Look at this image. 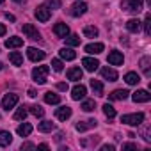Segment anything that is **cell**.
<instances>
[{
  "mask_svg": "<svg viewBox=\"0 0 151 151\" xmlns=\"http://www.w3.org/2000/svg\"><path fill=\"white\" fill-rule=\"evenodd\" d=\"M48 71H50V68L48 66H37V68H34L32 69V78H34V82L36 84H45L46 82V77H48Z\"/></svg>",
  "mask_w": 151,
  "mask_h": 151,
  "instance_id": "cell-1",
  "label": "cell"
},
{
  "mask_svg": "<svg viewBox=\"0 0 151 151\" xmlns=\"http://www.w3.org/2000/svg\"><path fill=\"white\" fill-rule=\"evenodd\" d=\"M121 123L124 124H130V126H140L144 123V114L142 112H137V114H124L121 117Z\"/></svg>",
  "mask_w": 151,
  "mask_h": 151,
  "instance_id": "cell-2",
  "label": "cell"
},
{
  "mask_svg": "<svg viewBox=\"0 0 151 151\" xmlns=\"http://www.w3.org/2000/svg\"><path fill=\"white\" fill-rule=\"evenodd\" d=\"M142 0H123L121 2V7L124 9V11H128V13H135V14H139L140 11H142Z\"/></svg>",
  "mask_w": 151,
  "mask_h": 151,
  "instance_id": "cell-3",
  "label": "cell"
},
{
  "mask_svg": "<svg viewBox=\"0 0 151 151\" xmlns=\"http://www.w3.org/2000/svg\"><path fill=\"white\" fill-rule=\"evenodd\" d=\"M18 94H14V93H9V94H6L4 98H2V109L4 110H11V109H14L16 107V103H18Z\"/></svg>",
  "mask_w": 151,
  "mask_h": 151,
  "instance_id": "cell-4",
  "label": "cell"
},
{
  "mask_svg": "<svg viewBox=\"0 0 151 151\" xmlns=\"http://www.w3.org/2000/svg\"><path fill=\"white\" fill-rule=\"evenodd\" d=\"M23 34H25L29 39H32V41H39V39H41V34H39L37 29H36L34 25H30V23H25V25H23Z\"/></svg>",
  "mask_w": 151,
  "mask_h": 151,
  "instance_id": "cell-5",
  "label": "cell"
},
{
  "mask_svg": "<svg viewBox=\"0 0 151 151\" xmlns=\"http://www.w3.org/2000/svg\"><path fill=\"white\" fill-rule=\"evenodd\" d=\"M132 100H133L135 103H147V101L151 100V94H149L146 89H139V91H135V93L132 94Z\"/></svg>",
  "mask_w": 151,
  "mask_h": 151,
  "instance_id": "cell-6",
  "label": "cell"
},
{
  "mask_svg": "<svg viewBox=\"0 0 151 151\" xmlns=\"http://www.w3.org/2000/svg\"><path fill=\"white\" fill-rule=\"evenodd\" d=\"M34 14H36V18H37L39 22H43V23H45V22H48V20H50V16H52V9H48L46 6H39V7L36 9V13H34Z\"/></svg>",
  "mask_w": 151,
  "mask_h": 151,
  "instance_id": "cell-7",
  "label": "cell"
},
{
  "mask_svg": "<svg viewBox=\"0 0 151 151\" xmlns=\"http://www.w3.org/2000/svg\"><path fill=\"white\" fill-rule=\"evenodd\" d=\"M86 94H87V89H86V86H82V84L75 86V87L71 89V98H73V100H77V101L84 100V98H86Z\"/></svg>",
  "mask_w": 151,
  "mask_h": 151,
  "instance_id": "cell-8",
  "label": "cell"
},
{
  "mask_svg": "<svg viewBox=\"0 0 151 151\" xmlns=\"http://www.w3.org/2000/svg\"><path fill=\"white\" fill-rule=\"evenodd\" d=\"M27 55H29V59H30V60L37 62V60H43L46 53H45L43 50H39V48H34V46H30V48H27Z\"/></svg>",
  "mask_w": 151,
  "mask_h": 151,
  "instance_id": "cell-9",
  "label": "cell"
},
{
  "mask_svg": "<svg viewBox=\"0 0 151 151\" xmlns=\"http://www.w3.org/2000/svg\"><path fill=\"white\" fill-rule=\"evenodd\" d=\"M86 11H87V4L86 2H75L73 6H71V14L73 16H82V14H86Z\"/></svg>",
  "mask_w": 151,
  "mask_h": 151,
  "instance_id": "cell-10",
  "label": "cell"
},
{
  "mask_svg": "<svg viewBox=\"0 0 151 151\" xmlns=\"http://www.w3.org/2000/svg\"><path fill=\"white\" fill-rule=\"evenodd\" d=\"M123 60H124V57H123V53H121V52L112 50V52L109 53V62H110L112 66H121V64H123Z\"/></svg>",
  "mask_w": 151,
  "mask_h": 151,
  "instance_id": "cell-11",
  "label": "cell"
},
{
  "mask_svg": "<svg viewBox=\"0 0 151 151\" xmlns=\"http://www.w3.org/2000/svg\"><path fill=\"white\" fill-rule=\"evenodd\" d=\"M96 124H98L96 119H87V121H78L75 128H77L78 132H86V130H89V128H96Z\"/></svg>",
  "mask_w": 151,
  "mask_h": 151,
  "instance_id": "cell-12",
  "label": "cell"
},
{
  "mask_svg": "<svg viewBox=\"0 0 151 151\" xmlns=\"http://www.w3.org/2000/svg\"><path fill=\"white\" fill-rule=\"evenodd\" d=\"M53 34H55L57 37H66V36H69V27L60 22V23H57V25L53 27Z\"/></svg>",
  "mask_w": 151,
  "mask_h": 151,
  "instance_id": "cell-13",
  "label": "cell"
},
{
  "mask_svg": "<svg viewBox=\"0 0 151 151\" xmlns=\"http://www.w3.org/2000/svg\"><path fill=\"white\" fill-rule=\"evenodd\" d=\"M101 77L109 82H116L117 80V71L112 68H101Z\"/></svg>",
  "mask_w": 151,
  "mask_h": 151,
  "instance_id": "cell-14",
  "label": "cell"
},
{
  "mask_svg": "<svg viewBox=\"0 0 151 151\" xmlns=\"http://www.w3.org/2000/svg\"><path fill=\"white\" fill-rule=\"evenodd\" d=\"M82 64H84V68H86L87 71H96L98 66H100V62H98L96 59H93V57H84V59H82Z\"/></svg>",
  "mask_w": 151,
  "mask_h": 151,
  "instance_id": "cell-15",
  "label": "cell"
},
{
  "mask_svg": "<svg viewBox=\"0 0 151 151\" xmlns=\"http://www.w3.org/2000/svg\"><path fill=\"white\" fill-rule=\"evenodd\" d=\"M55 117H57L59 121H66V119H69V117H71V109H69L68 105H64V107L57 109V112H55Z\"/></svg>",
  "mask_w": 151,
  "mask_h": 151,
  "instance_id": "cell-16",
  "label": "cell"
},
{
  "mask_svg": "<svg viewBox=\"0 0 151 151\" xmlns=\"http://www.w3.org/2000/svg\"><path fill=\"white\" fill-rule=\"evenodd\" d=\"M82 69L80 68H71V69H68V80H73V82H78V80H82Z\"/></svg>",
  "mask_w": 151,
  "mask_h": 151,
  "instance_id": "cell-17",
  "label": "cell"
},
{
  "mask_svg": "<svg viewBox=\"0 0 151 151\" xmlns=\"http://www.w3.org/2000/svg\"><path fill=\"white\" fill-rule=\"evenodd\" d=\"M103 48H105V46H103L101 43H91V45H87L84 50H86L87 53H91V55H98V53L103 52Z\"/></svg>",
  "mask_w": 151,
  "mask_h": 151,
  "instance_id": "cell-18",
  "label": "cell"
},
{
  "mask_svg": "<svg viewBox=\"0 0 151 151\" xmlns=\"http://www.w3.org/2000/svg\"><path fill=\"white\" fill-rule=\"evenodd\" d=\"M130 96V93L126 89H116L109 94V100H126Z\"/></svg>",
  "mask_w": 151,
  "mask_h": 151,
  "instance_id": "cell-19",
  "label": "cell"
},
{
  "mask_svg": "<svg viewBox=\"0 0 151 151\" xmlns=\"http://www.w3.org/2000/svg\"><path fill=\"white\" fill-rule=\"evenodd\" d=\"M13 142V135L6 130H0V147H6Z\"/></svg>",
  "mask_w": 151,
  "mask_h": 151,
  "instance_id": "cell-20",
  "label": "cell"
},
{
  "mask_svg": "<svg viewBox=\"0 0 151 151\" xmlns=\"http://www.w3.org/2000/svg\"><path fill=\"white\" fill-rule=\"evenodd\" d=\"M151 59L149 57H142L140 59V69H142V73L146 75V77H151Z\"/></svg>",
  "mask_w": 151,
  "mask_h": 151,
  "instance_id": "cell-21",
  "label": "cell"
},
{
  "mask_svg": "<svg viewBox=\"0 0 151 151\" xmlns=\"http://www.w3.org/2000/svg\"><path fill=\"white\" fill-rule=\"evenodd\" d=\"M124 82H126L128 86H137V84L140 82V77H139L137 73L130 71V73H126V75H124Z\"/></svg>",
  "mask_w": 151,
  "mask_h": 151,
  "instance_id": "cell-22",
  "label": "cell"
},
{
  "mask_svg": "<svg viewBox=\"0 0 151 151\" xmlns=\"http://www.w3.org/2000/svg\"><path fill=\"white\" fill-rule=\"evenodd\" d=\"M22 45H23V39L18 37V36H13V37H9V39H6V46H7V48H20Z\"/></svg>",
  "mask_w": 151,
  "mask_h": 151,
  "instance_id": "cell-23",
  "label": "cell"
},
{
  "mask_svg": "<svg viewBox=\"0 0 151 151\" xmlns=\"http://www.w3.org/2000/svg\"><path fill=\"white\" fill-rule=\"evenodd\" d=\"M16 132H18V135H20V137H29V135L32 133V124H30V123H23V124H20V126H18V130H16Z\"/></svg>",
  "mask_w": 151,
  "mask_h": 151,
  "instance_id": "cell-24",
  "label": "cell"
},
{
  "mask_svg": "<svg viewBox=\"0 0 151 151\" xmlns=\"http://www.w3.org/2000/svg\"><path fill=\"white\" fill-rule=\"evenodd\" d=\"M45 101H46L48 105H57V103L60 101V96L55 94V93H52V91H48V93H45Z\"/></svg>",
  "mask_w": 151,
  "mask_h": 151,
  "instance_id": "cell-25",
  "label": "cell"
},
{
  "mask_svg": "<svg viewBox=\"0 0 151 151\" xmlns=\"http://www.w3.org/2000/svg\"><path fill=\"white\" fill-rule=\"evenodd\" d=\"M126 29H128L130 32L137 34V32L140 30V22H139V20H135V18H132V20H128V22H126Z\"/></svg>",
  "mask_w": 151,
  "mask_h": 151,
  "instance_id": "cell-26",
  "label": "cell"
},
{
  "mask_svg": "<svg viewBox=\"0 0 151 151\" xmlns=\"http://www.w3.org/2000/svg\"><path fill=\"white\" fill-rule=\"evenodd\" d=\"M91 89H93V93L96 94V96H103V84L100 82V80H91Z\"/></svg>",
  "mask_w": 151,
  "mask_h": 151,
  "instance_id": "cell-27",
  "label": "cell"
},
{
  "mask_svg": "<svg viewBox=\"0 0 151 151\" xmlns=\"http://www.w3.org/2000/svg\"><path fill=\"white\" fill-rule=\"evenodd\" d=\"M37 130L43 132V133L52 132V130H55V123H52V121H41V123L37 124Z\"/></svg>",
  "mask_w": 151,
  "mask_h": 151,
  "instance_id": "cell-28",
  "label": "cell"
},
{
  "mask_svg": "<svg viewBox=\"0 0 151 151\" xmlns=\"http://www.w3.org/2000/svg\"><path fill=\"white\" fill-rule=\"evenodd\" d=\"M59 55H60V59H64V60H73L75 57H77V53H75L71 48H62V50L59 52Z\"/></svg>",
  "mask_w": 151,
  "mask_h": 151,
  "instance_id": "cell-29",
  "label": "cell"
},
{
  "mask_svg": "<svg viewBox=\"0 0 151 151\" xmlns=\"http://www.w3.org/2000/svg\"><path fill=\"white\" fill-rule=\"evenodd\" d=\"M9 60H11L14 66H22V64H23V57H22V53H18V52H11V53H9Z\"/></svg>",
  "mask_w": 151,
  "mask_h": 151,
  "instance_id": "cell-30",
  "label": "cell"
},
{
  "mask_svg": "<svg viewBox=\"0 0 151 151\" xmlns=\"http://www.w3.org/2000/svg\"><path fill=\"white\" fill-rule=\"evenodd\" d=\"M27 114H29L27 107H25V105H22V107H20V109L14 112V119H16V121H23V119L27 117Z\"/></svg>",
  "mask_w": 151,
  "mask_h": 151,
  "instance_id": "cell-31",
  "label": "cell"
},
{
  "mask_svg": "<svg viewBox=\"0 0 151 151\" xmlns=\"http://www.w3.org/2000/svg\"><path fill=\"white\" fill-rule=\"evenodd\" d=\"M66 45H68V46H78V45H80V36H77V34L66 36Z\"/></svg>",
  "mask_w": 151,
  "mask_h": 151,
  "instance_id": "cell-32",
  "label": "cell"
},
{
  "mask_svg": "<svg viewBox=\"0 0 151 151\" xmlns=\"http://www.w3.org/2000/svg\"><path fill=\"white\" fill-rule=\"evenodd\" d=\"M84 36L86 37H98V29L93 25H87V27H84Z\"/></svg>",
  "mask_w": 151,
  "mask_h": 151,
  "instance_id": "cell-33",
  "label": "cell"
},
{
  "mask_svg": "<svg viewBox=\"0 0 151 151\" xmlns=\"http://www.w3.org/2000/svg\"><path fill=\"white\" fill-rule=\"evenodd\" d=\"M103 114H105L109 119H114V117H116V109H114L112 105L105 103V105H103Z\"/></svg>",
  "mask_w": 151,
  "mask_h": 151,
  "instance_id": "cell-34",
  "label": "cell"
},
{
  "mask_svg": "<svg viewBox=\"0 0 151 151\" xmlns=\"http://www.w3.org/2000/svg\"><path fill=\"white\" fill-rule=\"evenodd\" d=\"M94 109H96L94 100H86V101L82 103V110H84V112H93Z\"/></svg>",
  "mask_w": 151,
  "mask_h": 151,
  "instance_id": "cell-35",
  "label": "cell"
},
{
  "mask_svg": "<svg viewBox=\"0 0 151 151\" xmlns=\"http://www.w3.org/2000/svg\"><path fill=\"white\" fill-rule=\"evenodd\" d=\"M144 32H146V36H151V14L149 13L144 18Z\"/></svg>",
  "mask_w": 151,
  "mask_h": 151,
  "instance_id": "cell-36",
  "label": "cell"
},
{
  "mask_svg": "<svg viewBox=\"0 0 151 151\" xmlns=\"http://www.w3.org/2000/svg\"><path fill=\"white\" fill-rule=\"evenodd\" d=\"M30 112H32L36 117H43V116H45V109H43L41 105H32V107H30Z\"/></svg>",
  "mask_w": 151,
  "mask_h": 151,
  "instance_id": "cell-37",
  "label": "cell"
},
{
  "mask_svg": "<svg viewBox=\"0 0 151 151\" xmlns=\"http://www.w3.org/2000/svg\"><path fill=\"white\" fill-rule=\"evenodd\" d=\"M48 9H60V0H46Z\"/></svg>",
  "mask_w": 151,
  "mask_h": 151,
  "instance_id": "cell-38",
  "label": "cell"
},
{
  "mask_svg": "<svg viewBox=\"0 0 151 151\" xmlns=\"http://www.w3.org/2000/svg\"><path fill=\"white\" fill-rule=\"evenodd\" d=\"M52 68H53L55 71H62V60H60V59H53V60H52Z\"/></svg>",
  "mask_w": 151,
  "mask_h": 151,
  "instance_id": "cell-39",
  "label": "cell"
},
{
  "mask_svg": "<svg viewBox=\"0 0 151 151\" xmlns=\"http://www.w3.org/2000/svg\"><path fill=\"white\" fill-rule=\"evenodd\" d=\"M22 149H36V144H32V142H23V144H22Z\"/></svg>",
  "mask_w": 151,
  "mask_h": 151,
  "instance_id": "cell-40",
  "label": "cell"
},
{
  "mask_svg": "<svg viewBox=\"0 0 151 151\" xmlns=\"http://www.w3.org/2000/svg\"><path fill=\"white\" fill-rule=\"evenodd\" d=\"M123 149H137V144H133V142H128V144H123Z\"/></svg>",
  "mask_w": 151,
  "mask_h": 151,
  "instance_id": "cell-41",
  "label": "cell"
},
{
  "mask_svg": "<svg viewBox=\"0 0 151 151\" xmlns=\"http://www.w3.org/2000/svg\"><path fill=\"white\" fill-rule=\"evenodd\" d=\"M57 89L59 91H68V84L66 82H60V84H57Z\"/></svg>",
  "mask_w": 151,
  "mask_h": 151,
  "instance_id": "cell-42",
  "label": "cell"
},
{
  "mask_svg": "<svg viewBox=\"0 0 151 151\" xmlns=\"http://www.w3.org/2000/svg\"><path fill=\"white\" fill-rule=\"evenodd\" d=\"M101 151H114V146L112 144H105V146H101Z\"/></svg>",
  "mask_w": 151,
  "mask_h": 151,
  "instance_id": "cell-43",
  "label": "cell"
},
{
  "mask_svg": "<svg viewBox=\"0 0 151 151\" xmlns=\"http://www.w3.org/2000/svg\"><path fill=\"white\" fill-rule=\"evenodd\" d=\"M6 32H7V30H6V27L0 23V36H6Z\"/></svg>",
  "mask_w": 151,
  "mask_h": 151,
  "instance_id": "cell-44",
  "label": "cell"
},
{
  "mask_svg": "<svg viewBox=\"0 0 151 151\" xmlns=\"http://www.w3.org/2000/svg\"><path fill=\"white\" fill-rule=\"evenodd\" d=\"M29 96H30V98H34V96H37V93H36V89H29Z\"/></svg>",
  "mask_w": 151,
  "mask_h": 151,
  "instance_id": "cell-45",
  "label": "cell"
},
{
  "mask_svg": "<svg viewBox=\"0 0 151 151\" xmlns=\"http://www.w3.org/2000/svg\"><path fill=\"white\" fill-rule=\"evenodd\" d=\"M6 18H7V20H9V22H14V20H16V18H14V16H13V14H9V13H6Z\"/></svg>",
  "mask_w": 151,
  "mask_h": 151,
  "instance_id": "cell-46",
  "label": "cell"
},
{
  "mask_svg": "<svg viewBox=\"0 0 151 151\" xmlns=\"http://www.w3.org/2000/svg\"><path fill=\"white\" fill-rule=\"evenodd\" d=\"M37 147H39V149H48V144H39Z\"/></svg>",
  "mask_w": 151,
  "mask_h": 151,
  "instance_id": "cell-47",
  "label": "cell"
},
{
  "mask_svg": "<svg viewBox=\"0 0 151 151\" xmlns=\"http://www.w3.org/2000/svg\"><path fill=\"white\" fill-rule=\"evenodd\" d=\"M13 2H18V4H23V2H25V0H13Z\"/></svg>",
  "mask_w": 151,
  "mask_h": 151,
  "instance_id": "cell-48",
  "label": "cell"
},
{
  "mask_svg": "<svg viewBox=\"0 0 151 151\" xmlns=\"http://www.w3.org/2000/svg\"><path fill=\"white\" fill-rule=\"evenodd\" d=\"M4 2H6V0H0V4H4Z\"/></svg>",
  "mask_w": 151,
  "mask_h": 151,
  "instance_id": "cell-49",
  "label": "cell"
},
{
  "mask_svg": "<svg viewBox=\"0 0 151 151\" xmlns=\"http://www.w3.org/2000/svg\"><path fill=\"white\" fill-rule=\"evenodd\" d=\"M0 69H2V62H0Z\"/></svg>",
  "mask_w": 151,
  "mask_h": 151,
  "instance_id": "cell-50",
  "label": "cell"
}]
</instances>
